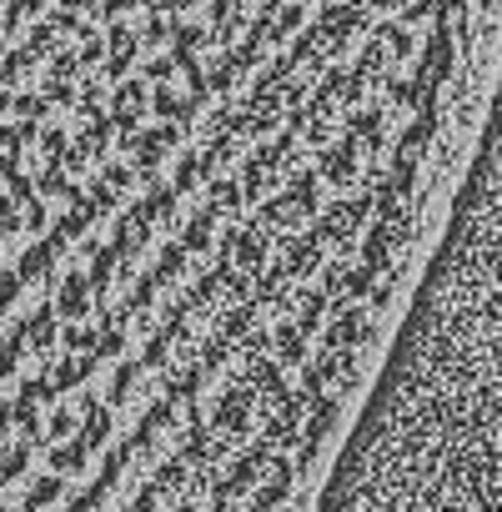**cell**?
<instances>
[{
	"label": "cell",
	"instance_id": "cell-1",
	"mask_svg": "<svg viewBox=\"0 0 502 512\" xmlns=\"http://www.w3.org/2000/svg\"><path fill=\"white\" fill-rule=\"evenodd\" d=\"M322 512H502V362L457 307L412 317Z\"/></svg>",
	"mask_w": 502,
	"mask_h": 512
}]
</instances>
